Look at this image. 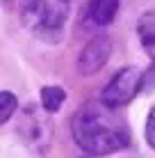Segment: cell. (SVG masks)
<instances>
[{
    "label": "cell",
    "instance_id": "obj_6",
    "mask_svg": "<svg viewBox=\"0 0 155 158\" xmlns=\"http://www.w3.org/2000/svg\"><path fill=\"white\" fill-rule=\"evenodd\" d=\"M119 14V0H89L87 2V21L91 25L105 28Z\"/></svg>",
    "mask_w": 155,
    "mask_h": 158
},
{
    "label": "cell",
    "instance_id": "obj_5",
    "mask_svg": "<svg viewBox=\"0 0 155 158\" xmlns=\"http://www.w3.org/2000/svg\"><path fill=\"white\" fill-rule=\"evenodd\" d=\"M112 55V39L107 35H96L94 39L87 41L78 57V71L82 76H94L107 64Z\"/></svg>",
    "mask_w": 155,
    "mask_h": 158
},
{
    "label": "cell",
    "instance_id": "obj_4",
    "mask_svg": "<svg viewBox=\"0 0 155 158\" xmlns=\"http://www.w3.org/2000/svg\"><path fill=\"white\" fill-rule=\"evenodd\" d=\"M141 87H144V73L135 67H123L105 85L103 94H100V103L110 110H119L139 94Z\"/></svg>",
    "mask_w": 155,
    "mask_h": 158
},
{
    "label": "cell",
    "instance_id": "obj_10",
    "mask_svg": "<svg viewBox=\"0 0 155 158\" xmlns=\"http://www.w3.org/2000/svg\"><path fill=\"white\" fill-rule=\"evenodd\" d=\"M146 142L155 149V108H151L148 119H146Z\"/></svg>",
    "mask_w": 155,
    "mask_h": 158
},
{
    "label": "cell",
    "instance_id": "obj_3",
    "mask_svg": "<svg viewBox=\"0 0 155 158\" xmlns=\"http://www.w3.org/2000/svg\"><path fill=\"white\" fill-rule=\"evenodd\" d=\"M18 131L21 140L34 149L37 154H46L48 147H50V140H52V122H50V115L48 110L44 112V106H28L23 110V115L18 117Z\"/></svg>",
    "mask_w": 155,
    "mask_h": 158
},
{
    "label": "cell",
    "instance_id": "obj_8",
    "mask_svg": "<svg viewBox=\"0 0 155 158\" xmlns=\"http://www.w3.org/2000/svg\"><path fill=\"white\" fill-rule=\"evenodd\" d=\"M66 101V92L62 87H41V106L48 112H57Z\"/></svg>",
    "mask_w": 155,
    "mask_h": 158
},
{
    "label": "cell",
    "instance_id": "obj_9",
    "mask_svg": "<svg viewBox=\"0 0 155 158\" xmlns=\"http://www.w3.org/2000/svg\"><path fill=\"white\" fill-rule=\"evenodd\" d=\"M18 108V101H16V94L14 92H7L2 89L0 92V126L7 124V119H12V115Z\"/></svg>",
    "mask_w": 155,
    "mask_h": 158
},
{
    "label": "cell",
    "instance_id": "obj_2",
    "mask_svg": "<svg viewBox=\"0 0 155 158\" xmlns=\"http://www.w3.org/2000/svg\"><path fill=\"white\" fill-rule=\"evenodd\" d=\"M68 14L71 0H21V23L46 44L62 41Z\"/></svg>",
    "mask_w": 155,
    "mask_h": 158
},
{
    "label": "cell",
    "instance_id": "obj_7",
    "mask_svg": "<svg viewBox=\"0 0 155 158\" xmlns=\"http://www.w3.org/2000/svg\"><path fill=\"white\" fill-rule=\"evenodd\" d=\"M137 37L141 41V48L151 60H155V9H148L137 21Z\"/></svg>",
    "mask_w": 155,
    "mask_h": 158
},
{
    "label": "cell",
    "instance_id": "obj_1",
    "mask_svg": "<svg viewBox=\"0 0 155 158\" xmlns=\"http://www.w3.org/2000/svg\"><path fill=\"white\" fill-rule=\"evenodd\" d=\"M110 108L103 103L89 106L84 110L76 112L71 119V133L73 140L84 154L89 156H107L114 151H121L130 144L128 126L114 115H110Z\"/></svg>",
    "mask_w": 155,
    "mask_h": 158
}]
</instances>
